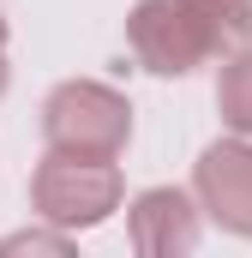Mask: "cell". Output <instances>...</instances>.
Segmentation results:
<instances>
[{"mask_svg":"<svg viewBox=\"0 0 252 258\" xmlns=\"http://www.w3.org/2000/svg\"><path fill=\"white\" fill-rule=\"evenodd\" d=\"M72 240H66V228H24V234H6L0 240V252H66Z\"/></svg>","mask_w":252,"mask_h":258,"instance_id":"obj_7","label":"cell"},{"mask_svg":"<svg viewBox=\"0 0 252 258\" xmlns=\"http://www.w3.org/2000/svg\"><path fill=\"white\" fill-rule=\"evenodd\" d=\"M216 108H222V126L252 138V42L234 48L222 60V78H216Z\"/></svg>","mask_w":252,"mask_h":258,"instance_id":"obj_6","label":"cell"},{"mask_svg":"<svg viewBox=\"0 0 252 258\" xmlns=\"http://www.w3.org/2000/svg\"><path fill=\"white\" fill-rule=\"evenodd\" d=\"M120 168L108 156H66V150H48L30 174V204L42 222H54L66 234L78 228H96L120 210Z\"/></svg>","mask_w":252,"mask_h":258,"instance_id":"obj_2","label":"cell"},{"mask_svg":"<svg viewBox=\"0 0 252 258\" xmlns=\"http://www.w3.org/2000/svg\"><path fill=\"white\" fill-rule=\"evenodd\" d=\"M204 204H192L180 186H150V192L132 198L126 210V234H132V252L138 258H186L204 234L198 222Z\"/></svg>","mask_w":252,"mask_h":258,"instance_id":"obj_5","label":"cell"},{"mask_svg":"<svg viewBox=\"0 0 252 258\" xmlns=\"http://www.w3.org/2000/svg\"><path fill=\"white\" fill-rule=\"evenodd\" d=\"M0 48H6V12H0Z\"/></svg>","mask_w":252,"mask_h":258,"instance_id":"obj_9","label":"cell"},{"mask_svg":"<svg viewBox=\"0 0 252 258\" xmlns=\"http://www.w3.org/2000/svg\"><path fill=\"white\" fill-rule=\"evenodd\" d=\"M126 48L156 78H186L192 66L222 54V42H216L198 0H138L126 12Z\"/></svg>","mask_w":252,"mask_h":258,"instance_id":"obj_3","label":"cell"},{"mask_svg":"<svg viewBox=\"0 0 252 258\" xmlns=\"http://www.w3.org/2000/svg\"><path fill=\"white\" fill-rule=\"evenodd\" d=\"M192 192L228 234L252 240V138L234 132V138L210 144L192 168Z\"/></svg>","mask_w":252,"mask_h":258,"instance_id":"obj_4","label":"cell"},{"mask_svg":"<svg viewBox=\"0 0 252 258\" xmlns=\"http://www.w3.org/2000/svg\"><path fill=\"white\" fill-rule=\"evenodd\" d=\"M0 96H6V48H0Z\"/></svg>","mask_w":252,"mask_h":258,"instance_id":"obj_8","label":"cell"},{"mask_svg":"<svg viewBox=\"0 0 252 258\" xmlns=\"http://www.w3.org/2000/svg\"><path fill=\"white\" fill-rule=\"evenodd\" d=\"M42 138H48V150H66V156H108L114 162L132 138V102L114 84L66 78L42 102Z\"/></svg>","mask_w":252,"mask_h":258,"instance_id":"obj_1","label":"cell"}]
</instances>
